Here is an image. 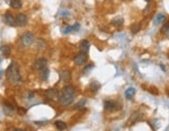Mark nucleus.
Wrapping results in <instances>:
<instances>
[{"label":"nucleus","mask_w":169,"mask_h":131,"mask_svg":"<svg viewBox=\"0 0 169 131\" xmlns=\"http://www.w3.org/2000/svg\"><path fill=\"white\" fill-rule=\"evenodd\" d=\"M75 87L73 85H65L64 89L61 90V92L59 93L58 96V101L61 105L64 106H69L72 104V102L75 99Z\"/></svg>","instance_id":"f257e3e1"},{"label":"nucleus","mask_w":169,"mask_h":131,"mask_svg":"<svg viewBox=\"0 0 169 131\" xmlns=\"http://www.w3.org/2000/svg\"><path fill=\"white\" fill-rule=\"evenodd\" d=\"M6 77L9 79V82L12 83H18L21 80V75H20L19 71V66L16 62H12L11 65L9 66V68L6 69Z\"/></svg>","instance_id":"f03ea898"},{"label":"nucleus","mask_w":169,"mask_h":131,"mask_svg":"<svg viewBox=\"0 0 169 131\" xmlns=\"http://www.w3.org/2000/svg\"><path fill=\"white\" fill-rule=\"evenodd\" d=\"M120 105H118L116 101H113V100H107L104 101V109L106 112H115V110L119 109Z\"/></svg>","instance_id":"7ed1b4c3"},{"label":"nucleus","mask_w":169,"mask_h":131,"mask_svg":"<svg viewBox=\"0 0 169 131\" xmlns=\"http://www.w3.org/2000/svg\"><path fill=\"white\" fill-rule=\"evenodd\" d=\"M34 41V36L31 34V32H25V34L21 37V42L24 46H30V45L33 43Z\"/></svg>","instance_id":"20e7f679"},{"label":"nucleus","mask_w":169,"mask_h":131,"mask_svg":"<svg viewBox=\"0 0 169 131\" xmlns=\"http://www.w3.org/2000/svg\"><path fill=\"white\" fill-rule=\"evenodd\" d=\"M2 19H3L4 23H5L6 25H9V26L15 27L17 25V23H16V18H14V16H12V15H11V14H9V12L4 14L3 17H2Z\"/></svg>","instance_id":"39448f33"},{"label":"nucleus","mask_w":169,"mask_h":131,"mask_svg":"<svg viewBox=\"0 0 169 131\" xmlns=\"http://www.w3.org/2000/svg\"><path fill=\"white\" fill-rule=\"evenodd\" d=\"M48 66V60L46 58H39L35 60L34 62V69L36 70V71H42V70H44L45 68H47Z\"/></svg>","instance_id":"423d86ee"},{"label":"nucleus","mask_w":169,"mask_h":131,"mask_svg":"<svg viewBox=\"0 0 169 131\" xmlns=\"http://www.w3.org/2000/svg\"><path fill=\"white\" fill-rule=\"evenodd\" d=\"M86 60H87V53H84V52H80V53L74 58L75 64L77 66H81L83 64H85Z\"/></svg>","instance_id":"0eeeda50"},{"label":"nucleus","mask_w":169,"mask_h":131,"mask_svg":"<svg viewBox=\"0 0 169 131\" xmlns=\"http://www.w3.org/2000/svg\"><path fill=\"white\" fill-rule=\"evenodd\" d=\"M143 117V115L140 112H135L134 113H133L132 115L130 117V119H129V125H134L136 124V123L138 122V121L141 120V118Z\"/></svg>","instance_id":"6e6552de"},{"label":"nucleus","mask_w":169,"mask_h":131,"mask_svg":"<svg viewBox=\"0 0 169 131\" xmlns=\"http://www.w3.org/2000/svg\"><path fill=\"white\" fill-rule=\"evenodd\" d=\"M27 22H28V19H27L26 15L24 14H19L18 16L16 17V23L18 26H21L23 27L25 25L27 24Z\"/></svg>","instance_id":"1a4fd4ad"},{"label":"nucleus","mask_w":169,"mask_h":131,"mask_svg":"<svg viewBox=\"0 0 169 131\" xmlns=\"http://www.w3.org/2000/svg\"><path fill=\"white\" fill-rule=\"evenodd\" d=\"M45 95H46V97L49 98L50 100H55V99H58L59 93L56 89H49L46 90Z\"/></svg>","instance_id":"9d476101"},{"label":"nucleus","mask_w":169,"mask_h":131,"mask_svg":"<svg viewBox=\"0 0 169 131\" xmlns=\"http://www.w3.org/2000/svg\"><path fill=\"white\" fill-rule=\"evenodd\" d=\"M80 52H84V53H88V50H89V42L87 40H83L80 42L79 46Z\"/></svg>","instance_id":"9b49d317"},{"label":"nucleus","mask_w":169,"mask_h":131,"mask_svg":"<svg viewBox=\"0 0 169 131\" xmlns=\"http://www.w3.org/2000/svg\"><path fill=\"white\" fill-rule=\"evenodd\" d=\"M71 78H72V74H71L70 71H67V70H64V71L60 72V80L64 82H69L71 80Z\"/></svg>","instance_id":"f8f14e48"},{"label":"nucleus","mask_w":169,"mask_h":131,"mask_svg":"<svg viewBox=\"0 0 169 131\" xmlns=\"http://www.w3.org/2000/svg\"><path fill=\"white\" fill-rule=\"evenodd\" d=\"M166 16L163 14H158L157 16L155 17V19H153V23H155V25H161L162 23H164V22L166 21Z\"/></svg>","instance_id":"ddd939ff"},{"label":"nucleus","mask_w":169,"mask_h":131,"mask_svg":"<svg viewBox=\"0 0 169 131\" xmlns=\"http://www.w3.org/2000/svg\"><path fill=\"white\" fill-rule=\"evenodd\" d=\"M136 94V90L134 87H129V89L125 92V97L127 98L128 100H132L134 98V96Z\"/></svg>","instance_id":"4468645a"},{"label":"nucleus","mask_w":169,"mask_h":131,"mask_svg":"<svg viewBox=\"0 0 169 131\" xmlns=\"http://www.w3.org/2000/svg\"><path fill=\"white\" fill-rule=\"evenodd\" d=\"M88 87H89V90H91V92L93 93H95V92H98L100 89H101V83L100 82H98V81H91L89 83V85H88Z\"/></svg>","instance_id":"2eb2a0df"},{"label":"nucleus","mask_w":169,"mask_h":131,"mask_svg":"<svg viewBox=\"0 0 169 131\" xmlns=\"http://www.w3.org/2000/svg\"><path fill=\"white\" fill-rule=\"evenodd\" d=\"M111 24H112L113 26H115V27H119V26H122V25L123 24V19L122 18V17L114 18L112 21H111Z\"/></svg>","instance_id":"dca6fc26"},{"label":"nucleus","mask_w":169,"mask_h":131,"mask_svg":"<svg viewBox=\"0 0 169 131\" xmlns=\"http://www.w3.org/2000/svg\"><path fill=\"white\" fill-rule=\"evenodd\" d=\"M0 52L2 53L3 56H9V54H11V48L9 46H1L0 47Z\"/></svg>","instance_id":"f3484780"},{"label":"nucleus","mask_w":169,"mask_h":131,"mask_svg":"<svg viewBox=\"0 0 169 131\" xmlns=\"http://www.w3.org/2000/svg\"><path fill=\"white\" fill-rule=\"evenodd\" d=\"M9 5H11V7H12V9H18L22 6V2H21V0H11Z\"/></svg>","instance_id":"a211bd4d"},{"label":"nucleus","mask_w":169,"mask_h":131,"mask_svg":"<svg viewBox=\"0 0 169 131\" xmlns=\"http://www.w3.org/2000/svg\"><path fill=\"white\" fill-rule=\"evenodd\" d=\"M49 69L48 68H45L44 70H42V71H40V76H41L42 80H47L48 77H49Z\"/></svg>","instance_id":"6ab92c4d"},{"label":"nucleus","mask_w":169,"mask_h":131,"mask_svg":"<svg viewBox=\"0 0 169 131\" xmlns=\"http://www.w3.org/2000/svg\"><path fill=\"white\" fill-rule=\"evenodd\" d=\"M55 127L58 130H65L67 129V124L64 122H62V121H56L55 122Z\"/></svg>","instance_id":"aec40b11"},{"label":"nucleus","mask_w":169,"mask_h":131,"mask_svg":"<svg viewBox=\"0 0 169 131\" xmlns=\"http://www.w3.org/2000/svg\"><path fill=\"white\" fill-rule=\"evenodd\" d=\"M86 104V100L85 99H82L81 101H79L77 103V104H75L74 106H73V108H74L75 110H78V109H81V108L84 106V105Z\"/></svg>","instance_id":"412c9836"},{"label":"nucleus","mask_w":169,"mask_h":131,"mask_svg":"<svg viewBox=\"0 0 169 131\" xmlns=\"http://www.w3.org/2000/svg\"><path fill=\"white\" fill-rule=\"evenodd\" d=\"M140 28H141V24L140 23H135L131 26V31H132L133 34H137V32L140 30Z\"/></svg>","instance_id":"4be33fe9"},{"label":"nucleus","mask_w":169,"mask_h":131,"mask_svg":"<svg viewBox=\"0 0 169 131\" xmlns=\"http://www.w3.org/2000/svg\"><path fill=\"white\" fill-rule=\"evenodd\" d=\"M12 112H14V106L6 104V106L4 107V112L7 113V115H11V113H12Z\"/></svg>","instance_id":"5701e85b"},{"label":"nucleus","mask_w":169,"mask_h":131,"mask_svg":"<svg viewBox=\"0 0 169 131\" xmlns=\"http://www.w3.org/2000/svg\"><path fill=\"white\" fill-rule=\"evenodd\" d=\"M93 67H95V65H93V64H90V65L86 66V67L84 68V71H83V73H84V74H87V73H89L90 71H91V69H92Z\"/></svg>","instance_id":"b1692460"},{"label":"nucleus","mask_w":169,"mask_h":131,"mask_svg":"<svg viewBox=\"0 0 169 131\" xmlns=\"http://www.w3.org/2000/svg\"><path fill=\"white\" fill-rule=\"evenodd\" d=\"M72 31H74V28H73V26H69L67 28H65V29H61V32H62V34H70V32H72Z\"/></svg>","instance_id":"393cba45"},{"label":"nucleus","mask_w":169,"mask_h":131,"mask_svg":"<svg viewBox=\"0 0 169 131\" xmlns=\"http://www.w3.org/2000/svg\"><path fill=\"white\" fill-rule=\"evenodd\" d=\"M168 30H169V23H167L166 25H164L163 28L161 29V31H162V34H166V32H167Z\"/></svg>","instance_id":"a878e982"},{"label":"nucleus","mask_w":169,"mask_h":131,"mask_svg":"<svg viewBox=\"0 0 169 131\" xmlns=\"http://www.w3.org/2000/svg\"><path fill=\"white\" fill-rule=\"evenodd\" d=\"M18 113L24 115L25 113H26V109H24V108H19V109H18Z\"/></svg>","instance_id":"bb28decb"},{"label":"nucleus","mask_w":169,"mask_h":131,"mask_svg":"<svg viewBox=\"0 0 169 131\" xmlns=\"http://www.w3.org/2000/svg\"><path fill=\"white\" fill-rule=\"evenodd\" d=\"M73 28H74V31H77V30L80 28V24L79 23H75L74 25H73Z\"/></svg>","instance_id":"cd10ccee"},{"label":"nucleus","mask_w":169,"mask_h":131,"mask_svg":"<svg viewBox=\"0 0 169 131\" xmlns=\"http://www.w3.org/2000/svg\"><path fill=\"white\" fill-rule=\"evenodd\" d=\"M70 12H67V11H64V12H60V15H61V16H67V15H69Z\"/></svg>","instance_id":"c85d7f7f"},{"label":"nucleus","mask_w":169,"mask_h":131,"mask_svg":"<svg viewBox=\"0 0 169 131\" xmlns=\"http://www.w3.org/2000/svg\"><path fill=\"white\" fill-rule=\"evenodd\" d=\"M4 2H6V3H9V2H11V0H3Z\"/></svg>","instance_id":"c756f323"},{"label":"nucleus","mask_w":169,"mask_h":131,"mask_svg":"<svg viewBox=\"0 0 169 131\" xmlns=\"http://www.w3.org/2000/svg\"><path fill=\"white\" fill-rule=\"evenodd\" d=\"M1 75H2V71H0V76H1Z\"/></svg>","instance_id":"7c9ffc66"},{"label":"nucleus","mask_w":169,"mask_h":131,"mask_svg":"<svg viewBox=\"0 0 169 131\" xmlns=\"http://www.w3.org/2000/svg\"><path fill=\"white\" fill-rule=\"evenodd\" d=\"M145 1H147V2H150V0H145Z\"/></svg>","instance_id":"2f4dec72"}]
</instances>
